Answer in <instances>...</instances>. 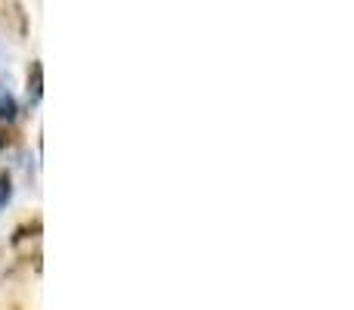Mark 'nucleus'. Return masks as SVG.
Wrapping results in <instances>:
<instances>
[{"instance_id": "1", "label": "nucleus", "mask_w": 354, "mask_h": 310, "mask_svg": "<svg viewBox=\"0 0 354 310\" xmlns=\"http://www.w3.org/2000/svg\"><path fill=\"white\" fill-rule=\"evenodd\" d=\"M25 90H28V103L31 106L41 103V97H44V66L37 59L28 66V81H25Z\"/></svg>"}, {"instance_id": "2", "label": "nucleus", "mask_w": 354, "mask_h": 310, "mask_svg": "<svg viewBox=\"0 0 354 310\" xmlns=\"http://www.w3.org/2000/svg\"><path fill=\"white\" fill-rule=\"evenodd\" d=\"M16 115H19V106H16V97H12V93H10V90H6V93H0V122L12 124V122H16Z\"/></svg>"}, {"instance_id": "3", "label": "nucleus", "mask_w": 354, "mask_h": 310, "mask_svg": "<svg viewBox=\"0 0 354 310\" xmlns=\"http://www.w3.org/2000/svg\"><path fill=\"white\" fill-rule=\"evenodd\" d=\"M10 199H12V180H10V174L3 171V174H0V208H3Z\"/></svg>"}]
</instances>
